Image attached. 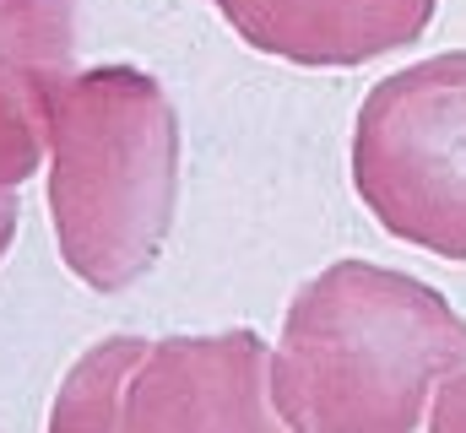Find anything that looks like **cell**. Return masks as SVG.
<instances>
[{"mask_svg": "<svg viewBox=\"0 0 466 433\" xmlns=\"http://www.w3.org/2000/svg\"><path fill=\"white\" fill-rule=\"evenodd\" d=\"M466 368V320L429 282L337 260L309 277L271 352V401L293 433H412Z\"/></svg>", "mask_w": 466, "mask_h": 433, "instance_id": "6da1fadb", "label": "cell"}, {"mask_svg": "<svg viewBox=\"0 0 466 433\" xmlns=\"http://www.w3.org/2000/svg\"><path fill=\"white\" fill-rule=\"evenodd\" d=\"M179 206V114L141 65H93L49 114V222L93 293L136 287Z\"/></svg>", "mask_w": 466, "mask_h": 433, "instance_id": "7a4b0ae2", "label": "cell"}, {"mask_svg": "<svg viewBox=\"0 0 466 433\" xmlns=\"http://www.w3.org/2000/svg\"><path fill=\"white\" fill-rule=\"evenodd\" d=\"M352 190L390 238L466 260V49L369 87L352 119Z\"/></svg>", "mask_w": 466, "mask_h": 433, "instance_id": "3957f363", "label": "cell"}, {"mask_svg": "<svg viewBox=\"0 0 466 433\" xmlns=\"http://www.w3.org/2000/svg\"><path fill=\"white\" fill-rule=\"evenodd\" d=\"M125 433H293L271 401V347L244 325L152 341L130 379Z\"/></svg>", "mask_w": 466, "mask_h": 433, "instance_id": "277c9868", "label": "cell"}, {"mask_svg": "<svg viewBox=\"0 0 466 433\" xmlns=\"http://www.w3.org/2000/svg\"><path fill=\"white\" fill-rule=\"evenodd\" d=\"M233 33L304 71H352L418 44L440 0H212Z\"/></svg>", "mask_w": 466, "mask_h": 433, "instance_id": "5b68a950", "label": "cell"}, {"mask_svg": "<svg viewBox=\"0 0 466 433\" xmlns=\"http://www.w3.org/2000/svg\"><path fill=\"white\" fill-rule=\"evenodd\" d=\"M76 76V0H0V185L22 190L49 152V114Z\"/></svg>", "mask_w": 466, "mask_h": 433, "instance_id": "8992f818", "label": "cell"}, {"mask_svg": "<svg viewBox=\"0 0 466 433\" xmlns=\"http://www.w3.org/2000/svg\"><path fill=\"white\" fill-rule=\"evenodd\" d=\"M147 352L152 341L141 336H104L98 347H87L55 390L49 433H125L130 379L147 363Z\"/></svg>", "mask_w": 466, "mask_h": 433, "instance_id": "52a82bcc", "label": "cell"}, {"mask_svg": "<svg viewBox=\"0 0 466 433\" xmlns=\"http://www.w3.org/2000/svg\"><path fill=\"white\" fill-rule=\"evenodd\" d=\"M429 433H466V368H461V374H451V379L434 390Z\"/></svg>", "mask_w": 466, "mask_h": 433, "instance_id": "ba28073f", "label": "cell"}, {"mask_svg": "<svg viewBox=\"0 0 466 433\" xmlns=\"http://www.w3.org/2000/svg\"><path fill=\"white\" fill-rule=\"evenodd\" d=\"M16 216H22L16 190H5V185H0V260H5V249H11V238H16Z\"/></svg>", "mask_w": 466, "mask_h": 433, "instance_id": "9c48e42d", "label": "cell"}]
</instances>
